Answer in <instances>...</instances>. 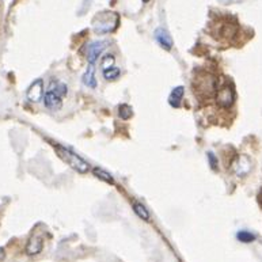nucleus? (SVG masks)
<instances>
[{"mask_svg":"<svg viewBox=\"0 0 262 262\" xmlns=\"http://www.w3.org/2000/svg\"><path fill=\"white\" fill-rule=\"evenodd\" d=\"M55 148L57 155H59L67 164H70L74 170H76V171L80 172V174L87 172V170H89V164H87V162L84 161V159H82L79 155L72 152L71 149L66 148V147H61V145H56Z\"/></svg>","mask_w":262,"mask_h":262,"instance_id":"1","label":"nucleus"},{"mask_svg":"<svg viewBox=\"0 0 262 262\" xmlns=\"http://www.w3.org/2000/svg\"><path fill=\"white\" fill-rule=\"evenodd\" d=\"M194 91L201 97H211L217 91V79L209 74H204L194 79Z\"/></svg>","mask_w":262,"mask_h":262,"instance_id":"2","label":"nucleus"},{"mask_svg":"<svg viewBox=\"0 0 262 262\" xmlns=\"http://www.w3.org/2000/svg\"><path fill=\"white\" fill-rule=\"evenodd\" d=\"M43 102H45V106H47L48 109L59 110L61 109V106H63V97H61L57 91L53 90L52 87H49L47 91V94L43 97Z\"/></svg>","mask_w":262,"mask_h":262,"instance_id":"3","label":"nucleus"},{"mask_svg":"<svg viewBox=\"0 0 262 262\" xmlns=\"http://www.w3.org/2000/svg\"><path fill=\"white\" fill-rule=\"evenodd\" d=\"M234 90H232L231 87H222V89H219V90L216 91V102H217L222 107H230V106L232 105V102H234Z\"/></svg>","mask_w":262,"mask_h":262,"instance_id":"4","label":"nucleus"},{"mask_svg":"<svg viewBox=\"0 0 262 262\" xmlns=\"http://www.w3.org/2000/svg\"><path fill=\"white\" fill-rule=\"evenodd\" d=\"M106 42L103 41H97V42H91L86 49V57L87 61L94 66V63L98 60L99 56L102 55V52L105 51Z\"/></svg>","mask_w":262,"mask_h":262,"instance_id":"5","label":"nucleus"},{"mask_svg":"<svg viewBox=\"0 0 262 262\" xmlns=\"http://www.w3.org/2000/svg\"><path fill=\"white\" fill-rule=\"evenodd\" d=\"M28 99L30 102H39L42 99L43 95V82L41 79H37L35 82H33V84L28 89Z\"/></svg>","mask_w":262,"mask_h":262,"instance_id":"6","label":"nucleus"},{"mask_svg":"<svg viewBox=\"0 0 262 262\" xmlns=\"http://www.w3.org/2000/svg\"><path fill=\"white\" fill-rule=\"evenodd\" d=\"M43 247V239L39 236V235H33L32 238L28 241V245H26V253L29 255H35L41 253Z\"/></svg>","mask_w":262,"mask_h":262,"instance_id":"7","label":"nucleus"},{"mask_svg":"<svg viewBox=\"0 0 262 262\" xmlns=\"http://www.w3.org/2000/svg\"><path fill=\"white\" fill-rule=\"evenodd\" d=\"M155 38H157L158 43H159L163 49H166V51H170L172 48L171 35L168 34L164 29H157V30H155Z\"/></svg>","mask_w":262,"mask_h":262,"instance_id":"8","label":"nucleus"},{"mask_svg":"<svg viewBox=\"0 0 262 262\" xmlns=\"http://www.w3.org/2000/svg\"><path fill=\"white\" fill-rule=\"evenodd\" d=\"M82 82L84 86L90 87V89H95L97 87V80H95V68L93 64H90V67L87 68V71L84 72L82 78Z\"/></svg>","mask_w":262,"mask_h":262,"instance_id":"9","label":"nucleus"},{"mask_svg":"<svg viewBox=\"0 0 262 262\" xmlns=\"http://www.w3.org/2000/svg\"><path fill=\"white\" fill-rule=\"evenodd\" d=\"M184 87L178 86L176 87L174 90L171 91V94H170V98H168V102H170V105L174 106V107H178L181 103V99L184 97Z\"/></svg>","mask_w":262,"mask_h":262,"instance_id":"10","label":"nucleus"},{"mask_svg":"<svg viewBox=\"0 0 262 262\" xmlns=\"http://www.w3.org/2000/svg\"><path fill=\"white\" fill-rule=\"evenodd\" d=\"M133 211L136 213L140 219L145 220V222H148L149 220V212L147 211V208L140 203H133Z\"/></svg>","mask_w":262,"mask_h":262,"instance_id":"11","label":"nucleus"},{"mask_svg":"<svg viewBox=\"0 0 262 262\" xmlns=\"http://www.w3.org/2000/svg\"><path fill=\"white\" fill-rule=\"evenodd\" d=\"M93 172H94V176L97 177V178H99V180H102V181H105L106 184H110V185L114 184L113 177L110 176V174L107 171H105V170H102V168L95 167L94 170H93Z\"/></svg>","mask_w":262,"mask_h":262,"instance_id":"12","label":"nucleus"},{"mask_svg":"<svg viewBox=\"0 0 262 262\" xmlns=\"http://www.w3.org/2000/svg\"><path fill=\"white\" fill-rule=\"evenodd\" d=\"M120 75H121V71L113 67V68H109V70L103 71V78L106 80H117L120 78Z\"/></svg>","mask_w":262,"mask_h":262,"instance_id":"13","label":"nucleus"},{"mask_svg":"<svg viewBox=\"0 0 262 262\" xmlns=\"http://www.w3.org/2000/svg\"><path fill=\"white\" fill-rule=\"evenodd\" d=\"M114 61H116V59H114L113 55L103 56V57H102V61H101L102 71L109 70V68H113V67H114Z\"/></svg>","mask_w":262,"mask_h":262,"instance_id":"14","label":"nucleus"},{"mask_svg":"<svg viewBox=\"0 0 262 262\" xmlns=\"http://www.w3.org/2000/svg\"><path fill=\"white\" fill-rule=\"evenodd\" d=\"M118 116L122 118V120H128L132 116V107L128 105H121L118 107Z\"/></svg>","mask_w":262,"mask_h":262,"instance_id":"15","label":"nucleus"},{"mask_svg":"<svg viewBox=\"0 0 262 262\" xmlns=\"http://www.w3.org/2000/svg\"><path fill=\"white\" fill-rule=\"evenodd\" d=\"M238 239L241 241V242H245V243H249V242H253L254 241V235L250 234V232H247V231H241V232H238Z\"/></svg>","mask_w":262,"mask_h":262,"instance_id":"16","label":"nucleus"},{"mask_svg":"<svg viewBox=\"0 0 262 262\" xmlns=\"http://www.w3.org/2000/svg\"><path fill=\"white\" fill-rule=\"evenodd\" d=\"M208 158H209V162H211L212 167L216 168V164H217V161H216L215 155H213V154H212V152H209V154H208Z\"/></svg>","mask_w":262,"mask_h":262,"instance_id":"17","label":"nucleus"},{"mask_svg":"<svg viewBox=\"0 0 262 262\" xmlns=\"http://www.w3.org/2000/svg\"><path fill=\"white\" fill-rule=\"evenodd\" d=\"M4 258H6V251L3 247H0V262H3Z\"/></svg>","mask_w":262,"mask_h":262,"instance_id":"18","label":"nucleus"},{"mask_svg":"<svg viewBox=\"0 0 262 262\" xmlns=\"http://www.w3.org/2000/svg\"><path fill=\"white\" fill-rule=\"evenodd\" d=\"M143 2H144V3H148L149 0H143Z\"/></svg>","mask_w":262,"mask_h":262,"instance_id":"19","label":"nucleus"}]
</instances>
